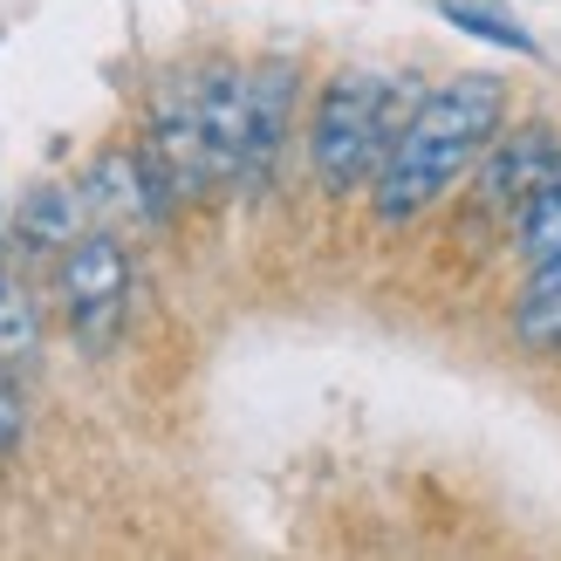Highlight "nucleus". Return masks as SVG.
I'll use <instances>...</instances> for the list:
<instances>
[{"mask_svg":"<svg viewBox=\"0 0 561 561\" xmlns=\"http://www.w3.org/2000/svg\"><path fill=\"white\" fill-rule=\"evenodd\" d=\"M247 96H254V130H247L240 172L261 185L267 164H274V151H280V130H288V103H295V76H288V62L254 69V76H247Z\"/></svg>","mask_w":561,"mask_h":561,"instance_id":"obj_6","label":"nucleus"},{"mask_svg":"<svg viewBox=\"0 0 561 561\" xmlns=\"http://www.w3.org/2000/svg\"><path fill=\"white\" fill-rule=\"evenodd\" d=\"M14 438H21V383L0 363V453H14Z\"/></svg>","mask_w":561,"mask_h":561,"instance_id":"obj_13","label":"nucleus"},{"mask_svg":"<svg viewBox=\"0 0 561 561\" xmlns=\"http://www.w3.org/2000/svg\"><path fill=\"white\" fill-rule=\"evenodd\" d=\"M130 288V261H124V247L110 240V233H76L69 240V254H62V295H69V316L82 329H103L110 316H117V301Z\"/></svg>","mask_w":561,"mask_h":561,"instance_id":"obj_4","label":"nucleus"},{"mask_svg":"<svg viewBox=\"0 0 561 561\" xmlns=\"http://www.w3.org/2000/svg\"><path fill=\"white\" fill-rule=\"evenodd\" d=\"M554 164H561V151H554L548 124H527V130H514V137H493V145H486V164H480V213H486V219L520 213L527 192L554 179Z\"/></svg>","mask_w":561,"mask_h":561,"instance_id":"obj_3","label":"nucleus"},{"mask_svg":"<svg viewBox=\"0 0 561 561\" xmlns=\"http://www.w3.org/2000/svg\"><path fill=\"white\" fill-rule=\"evenodd\" d=\"M514 335H520L527 350H541V356L561 350V261L535 267V280L520 288V301H514Z\"/></svg>","mask_w":561,"mask_h":561,"instance_id":"obj_7","label":"nucleus"},{"mask_svg":"<svg viewBox=\"0 0 561 561\" xmlns=\"http://www.w3.org/2000/svg\"><path fill=\"white\" fill-rule=\"evenodd\" d=\"M199 124L213 137V164H219V172H240L247 130H254V96H247L240 69H206V82H199Z\"/></svg>","mask_w":561,"mask_h":561,"instance_id":"obj_5","label":"nucleus"},{"mask_svg":"<svg viewBox=\"0 0 561 561\" xmlns=\"http://www.w3.org/2000/svg\"><path fill=\"white\" fill-rule=\"evenodd\" d=\"M35 343H42L35 301H27L21 288H0V363H21V356H35Z\"/></svg>","mask_w":561,"mask_h":561,"instance_id":"obj_11","label":"nucleus"},{"mask_svg":"<svg viewBox=\"0 0 561 561\" xmlns=\"http://www.w3.org/2000/svg\"><path fill=\"white\" fill-rule=\"evenodd\" d=\"M90 206L96 213H110V219H124V213H151V199H145V164H137L130 151H110V158H96V172H90Z\"/></svg>","mask_w":561,"mask_h":561,"instance_id":"obj_9","label":"nucleus"},{"mask_svg":"<svg viewBox=\"0 0 561 561\" xmlns=\"http://www.w3.org/2000/svg\"><path fill=\"white\" fill-rule=\"evenodd\" d=\"M383 103H390V90H383L377 76H356V69H343L322 90L316 130H308V151H316V172H322L329 192L363 185V172L390 151V137H398V130H390Z\"/></svg>","mask_w":561,"mask_h":561,"instance_id":"obj_2","label":"nucleus"},{"mask_svg":"<svg viewBox=\"0 0 561 561\" xmlns=\"http://www.w3.org/2000/svg\"><path fill=\"white\" fill-rule=\"evenodd\" d=\"M0 288H8V274H0Z\"/></svg>","mask_w":561,"mask_h":561,"instance_id":"obj_14","label":"nucleus"},{"mask_svg":"<svg viewBox=\"0 0 561 561\" xmlns=\"http://www.w3.org/2000/svg\"><path fill=\"white\" fill-rule=\"evenodd\" d=\"M445 21H459L466 35H480V42H500V48H514V55H535V35H520L514 21H500L486 8H466V0H445Z\"/></svg>","mask_w":561,"mask_h":561,"instance_id":"obj_12","label":"nucleus"},{"mask_svg":"<svg viewBox=\"0 0 561 561\" xmlns=\"http://www.w3.org/2000/svg\"><path fill=\"white\" fill-rule=\"evenodd\" d=\"M82 227V199L62 185H42V192H27V206H21V240L27 247H69Z\"/></svg>","mask_w":561,"mask_h":561,"instance_id":"obj_10","label":"nucleus"},{"mask_svg":"<svg viewBox=\"0 0 561 561\" xmlns=\"http://www.w3.org/2000/svg\"><path fill=\"white\" fill-rule=\"evenodd\" d=\"M500 117H507V90H500L493 76H459V82H445V90L417 96V110L404 117V130L390 137L383 172H377V219L383 227H404V219L425 213L500 137Z\"/></svg>","mask_w":561,"mask_h":561,"instance_id":"obj_1","label":"nucleus"},{"mask_svg":"<svg viewBox=\"0 0 561 561\" xmlns=\"http://www.w3.org/2000/svg\"><path fill=\"white\" fill-rule=\"evenodd\" d=\"M514 247H520V261H535V267L561 261V179L535 185L520 199V213H514Z\"/></svg>","mask_w":561,"mask_h":561,"instance_id":"obj_8","label":"nucleus"},{"mask_svg":"<svg viewBox=\"0 0 561 561\" xmlns=\"http://www.w3.org/2000/svg\"><path fill=\"white\" fill-rule=\"evenodd\" d=\"M554 179H561V164H554Z\"/></svg>","mask_w":561,"mask_h":561,"instance_id":"obj_15","label":"nucleus"}]
</instances>
